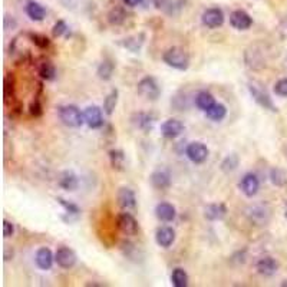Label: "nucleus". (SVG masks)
I'll return each mask as SVG.
<instances>
[{
    "mask_svg": "<svg viewBox=\"0 0 287 287\" xmlns=\"http://www.w3.org/2000/svg\"><path fill=\"white\" fill-rule=\"evenodd\" d=\"M246 217L247 220L257 225V227H263V225H267L271 220V208H270L269 204L259 203V204H253L250 207L246 208Z\"/></svg>",
    "mask_w": 287,
    "mask_h": 287,
    "instance_id": "nucleus-1",
    "label": "nucleus"
},
{
    "mask_svg": "<svg viewBox=\"0 0 287 287\" xmlns=\"http://www.w3.org/2000/svg\"><path fill=\"white\" fill-rule=\"evenodd\" d=\"M58 117L62 124L71 128H79L85 122L84 113L75 105H62L58 108Z\"/></svg>",
    "mask_w": 287,
    "mask_h": 287,
    "instance_id": "nucleus-2",
    "label": "nucleus"
},
{
    "mask_svg": "<svg viewBox=\"0 0 287 287\" xmlns=\"http://www.w3.org/2000/svg\"><path fill=\"white\" fill-rule=\"evenodd\" d=\"M162 61L167 64L169 68H174L177 71H187L190 66V58L187 52L181 47H169L168 50L164 52Z\"/></svg>",
    "mask_w": 287,
    "mask_h": 287,
    "instance_id": "nucleus-3",
    "label": "nucleus"
},
{
    "mask_svg": "<svg viewBox=\"0 0 287 287\" xmlns=\"http://www.w3.org/2000/svg\"><path fill=\"white\" fill-rule=\"evenodd\" d=\"M249 92H250L251 98L257 102L261 108L269 109V111H271V112L277 111V108H276L274 102H273V99L270 98V95L267 93V91L263 88V85H260L259 82H256V81L249 82Z\"/></svg>",
    "mask_w": 287,
    "mask_h": 287,
    "instance_id": "nucleus-4",
    "label": "nucleus"
},
{
    "mask_svg": "<svg viewBox=\"0 0 287 287\" xmlns=\"http://www.w3.org/2000/svg\"><path fill=\"white\" fill-rule=\"evenodd\" d=\"M137 89H138L139 95L142 98L148 99V101H157L158 98H159V95H161V88L158 85L157 79L152 78V76L142 78L138 82Z\"/></svg>",
    "mask_w": 287,
    "mask_h": 287,
    "instance_id": "nucleus-5",
    "label": "nucleus"
},
{
    "mask_svg": "<svg viewBox=\"0 0 287 287\" xmlns=\"http://www.w3.org/2000/svg\"><path fill=\"white\" fill-rule=\"evenodd\" d=\"M208 148L203 142H191L186 148V155L194 164H203L208 158Z\"/></svg>",
    "mask_w": 287,
    "mask_h": 287,
    "instance_id": "nucleus-6",
    "label": "nucleus"
},
{
    "mask_svg": "<svg viewBox=\"0 0 287 287\" xmlns=\"http://www.w3.org/2000/svg\"><path fill=\"white\" fill-rule=\"evenodd\" d=\"M76 254H75V251L72 249H69V247H66V246H62V247H59L55 253V261L58 263V266L59 267H62V269H72L75 264H76Z\"/></svg>",
    "mask_w": 287,
    "mask_h": 287,
    "instance_id": "nucleus-7",
    "label": "nucleus"
},
{
    "mask_svg": "<svg viewBox=\"0 0 287 287\" xmlns=\"http://www.w3.org/2000/svg\"><path fill=\"white\" fill-rule=\"evenodd\" d=\"M117 225H118L120 232L124 233L125 236H135L139 230L138 221L130 213L120 214L118 218H117Z\"/></svg>",
    "mask_w": 287,
    "mask_h": 287,
    "instance_id": "nucleus-8",
    "label": "nucleus"
},
{
    "mask_svg": "<svg viewBox=\"0 0 287 287\" xmlns=\"http://www.w3.org/2000/svg\"><path fill=\"white\" fill-rule=\"evenodd\" d=\"M183 132H184V124H183L181 121L171 118V120L164 121V122L161 124V134H162L164 138L176 139L178 138Z\"/></svg>",
    "mask_w": 287,
    "mask_h": 287,
    "instance_id": "nucleus-9",
    "label": "nucleus"
},
{
    "mask_svg": "<svg viewBox=\"0 0 287 287\" xmlns=\"http://www.w3.org/2000/svg\"><path fill=\"white\" fill-rule=\"evenodd\" d=\"M85 124L92 128V130H98L103 127V115H102V109L96 105L88 106L84 111Z\"/></svg>",
    "mask_w": 287,
    "mask_h": 287,
    "instance_id": "nucleus-10",
    "label": "nucleus"
},
{
    "mask_svg": "<svg viewBox=\"0 0 287 287\" xmlns=\"http://www.w3.org/2000/svg\"><path fill=\"white\" fill-rule=\"evenodd\" d=\"M201 20H203L204 26H207L208 29L220 28L224 23V13L218 8H210L204 12Z\"/></svg>",
    "mask_w": 287,
    "mask_h": 287,
    "instance_id": "nucleus-11",
    "label": "nucleus"
},
{
    "mask_svg": "<svg viewBox=\"0 0 287 287\" xmlns=\"http://www.w3.org/2000/svg\"><path fill=\"white\" fill-rule=\"evenodd\" d=\"M240 190L243 194L249 198H253L254 195L259 193L260 190V181L256 174H246V176L241 178L240 181Z\"/></svg>",
    "mask_w": 287,
    "mask_h": 287,
    "instance_id": "nucleus-12",
    "label": "nucleus"
},
{
    "mask_svg": "<svg viewBox=\"0 0 287 287\" xmlns=\"http://www.w3.org/2000/svg\"><path fill=\"white\" fill-rule=\"evenodd\" d=\"M230 25L234 29H237V30H247L253 25V19L244 10H234L232 15H230Z\"/></svg>",
    "mask_w": 287,
    "mask_h": 287,
    "instance_id": "nucleus-13",
    "label": "nucleus"
},
{
    "mask_svg": "<svg viewBox=\"0 0 287 287\" xmlns=\"http://www.w3.org/2000/svg\"><path fill=\"white\" fill-rule=\"evenodd\" d=\"M256 270L259 271V274L264 277H271L277 273L278 263L276 261V259H273L270 256H264L256 263Z\"/></svg>",
    "mask_w": 287,
    "mask_h": 287,
    "instance_id": "nucleus-14",
    "label": "nucleus"
},
{
    "mask_svg": "<svg viewBox=\"0 0 287 287\" xmlns=\"http://www.w3.org/2000/svg\"><path fill=\"white\" fill-rule=\"evenodd\" d=\"M117 201H118V205L121 208L131 210V208H135V205H137V197L131 188L121 187L118 190V194H117Z\"/></svg>",
    "mask_w": 287,
    "mask_h": 287,
    "instance_id": "nucleus-15",
    "label": "nucleus"
},
{
    "mask_svg": "<svg viewBox=\"0 0 287 287\" xmlns=\"http://www.w3.org/2000/svg\"><path fill=\"white\" fill-rule=\"evenodd\" d=\"M131 122H132V125H134L137 130L148 132V131L152 130L155 120H154V117H152L151 113H148V112H138V113L132 115Z\"/></svg>",
    "mask_w": 287,
    "mask_h": 287,
    "instance_id": "nucleus-16",
    "label": "nucleus"
},
{
    "mask_svg": "<svg viewBox=\"0 0 287 287\" xmlns=\"http://www.w3.org/2000/svg\"><path fill=\"white\" fill-rule=\"evenodd\" d=\"M155 241L159 247L162 249H168L174 244L176 241V232L171 227H159L155 233Z\"/></svg>",
    "mask_w": 287,
    "mask_h": 287,
    "instance_id": "nucleus-17",
    "label": "nucleus"
},
{
    "mask_svg": "<svg viewBox=\"0 0 287 287\" xmlns=\"http://www.w3.org/2000/svg\"><path fill=\"white\" fill-rule=\"evenodd\" d=\"M35 261H36V266L40 270H50L52 269V266H53V261H55V256H53V253L50 251V249L40 247V249L36 251Z\"/></svg>",
    "mask_w": 287,
    "mask_h": 287,
    "instance_id": "nucleus-18",
    "label": "nucleus"
},
{
    "mask_svg": "<svg viewBox=\"0 0 287 287\" xmlns=\"http://www.w3.org/2000/svg\"><path fill=\"white\" fill-rule=\"evenodd\" d=\"M155 8L161 12L167 13L169 16H174L180 13V10L184 6V0H154Z\"/></svg>",
    "mask_w": 287,
    "mask_h": 287,
    "instance_id": "nucleus-19",
    "label": "nucleus"
},
{
    "mask_svg": "<svg viewBox=\"0 0 287 287\" xmlns=\"http://www.w3.org/2000/svg\"><path fill=\"white\" fill-rule=\"evenodd\" d=\"M227 214V207L222 203H213L208 204L205 208H204V217L208 220V221H218L222 220Z\"/></svg>",
    "mask_w": 287,
    "mask_h": 287,
    "instance_id": "nucleus-20",
    "label": "nucleus"
},
{
    "mask_svg": "<svg viewBox=\"0 0 287 287\" xmlns=\"http://www.w3.org/2000/svg\"><path fill=\"white\" fill-rule=\"evenodd\" d=\"M56 201L65 208L66 215H62V220L65 222L71 224V222H75L79 217H81V208H79L76 204L71 203V201H66V200L61 198V197H58Z\"/></svg>",
    "mask_w": 287,
    "mask_h": 287,
    "instance_id": "nucleus-21",
    "label": "nucleus"
},
{
    "mask_svg": "<svg viewBox=\"0 0 287 287\" xmlns=\"http://www.w3.org/2000/svg\"><path fill=\"white\" fill-rule=\"evenodd\" d=\"M149 181H151L152 187L157 190H167L171 187V176L168 171H164V169L154 171L149 177Z\"/></svg>",
    "mask_w": 287,
    "mask_h": 287,
    "instance_id": "nucleus-22",
    "label": "nucleus"
},
{
    "mask_svg": "<svg viewBox=\"0 0 287 287\" xmlns=\"http://www.w3.org/2000/svg\"><path fill=\"white\" fill-rule=\"evenodd\" d=\"M155 215L159 221L164 222H171L176 220V207L169 203H159L155 207Z\"/></svg>",
    "mask_w": 287,
    "mask_h": 287,
    "instance_id": "nucleus-23",
    "label": "nucleus"
},
{
    "mask_svg": "<svg viewBox=\"0 0 287 287\" xmlns=\"http://www.w3.org/2000/svg\"><path fill=\"white\" fill-rule=\"evenodd\" d=\"M25 12H26L29 18L35 20V22H42L43 19L46 18V9L40 3L35 2V0H30V2L26 3Z\"/></svg>",
    "mask_w": 287,
    "mask_h": 287,
    "instance_id": "nucleus-24",
    "label": "nucleus"
},
{
    "mask_svg": "<svg viewBox=\"0 0 287 287\" xmlns=\"http://www.w3.org/2000/svg\"><path fill=\"white\" fill-rule=\"evenodd\" d=\"M59 187L65 191H75L79 187V180L72 171H64L59 177Z\"/></svg>",
    "mask_w": 287,
    "mask_h": 287,
    "instance_id": "nucleus-25",
    "label": "nucleus"
},
{
    "mask_svg": "<svg viewBox=\"0 0 287 287\" xmlns=\"http://www.w3.org/2000/svg\"><path fill=\"white\" fill-rule=\"evenodd\" d=\"M214 103H215L214 96L210 92H207V91H201V92L197 93V96H195V105H197V108L204 112L208 111Z\"/></svg>",
    "mask_w": 287,
    "mask_h": 287,
    "instance_id": "nucleus-26",
    "label": "nucleus"
},
{
    "mask_svg": "<svg viewBox=\"0 0 287 287\" xmlns=\"http://www.w3.org/2000/svg\"><path fill=\"white\" fill-rule=\"evenodd\" d=\"M113 71H115V64L112 62L111 59H103L99 66H98V78L102 79V81H109L113 75Z\"/></svg>",
    "mask_w": 287,
    "mask_h": 287,
    "instance_id": "nucleus-27",
    "label": "nucleus"
},
{
    "mask_svg": "<svg viewBox=\"0 0 287 287\" xmlns=\"http://www.w3.org/2000/svg\"><path fill=\"white\" fill-rule=\"evenodd\" d=\"M37 74L43 81H53L56 78L55 65L49 61H43L40 65L37 66Z\"/></svg>",
    "mask_w": 287,
    "mask_h": 287,
    "instance_id": "nucleus-28",
    "label": "nucleus"
},
{
    "mask_svg": "<svg viewBox=\"0 0 287 287\" xmlns=\"http://www.w3.org/2000/svg\"><path fill=\"white\" fill-rule=\"evenodd\" d=\"M205 115H207V118H210V120L214 121V122H220V121L225 118L227 108H225L222 103H220V102H215L208 111H205Z\"/></svg>",
    "mask_w": 287,
    "mask_h": 287,
    "instance_id": "nucleus-29",
    "label": "nucleus"
},
{
    "mask_svg": "<svg viewBox=\"0 0 287 287\" xmlns=\"http://www.w3.org/2000/svg\"><path fill=\"white\" fill-rule=\"evenodd\" d=\"M270 181L273 186L286 187L287 186V171L280 167H274L270 169Z\"/></svg>",
    "mask_w": 287,
    "mask_h": 287,
    "instance_id": "nucleus-30",
    "label": "nucleus"
},
{
    "mask_svg": "<svg viewBox=\"0 0 287 287\" xmlns=\"http://www.w3.org/2000/svg\"><path fill=\"white\" fill-rule=\"evenodd\" d=\"M118 98H120V92L118 89H112L111 92L108 93L103 99V112L106 115H112L117 105H118Z\"/></svg>",
    "mask_w": 287,
    "mask_h": 287,
    "instance_id": "nucleus-31",
    "label": "nucleus"
},
{
    "mask_svg": "<svg viewBox=\"0 0 287 287\" xmlns=\"http://www.w3.org/2000/svg\"><path fill=\"white\" fill-rule=\"evenodd\" d=\"M144 39H145V36L141 33L139 36H131L124 39V40L121 42V45L125 47V49L131 50V52L137 53V52H139V49L142 47V45H144Z\"/></svg>",
    "mask_w": 287,
    "mask_h": 287,
    "instance_id": "nucleus-32",
    "label": "nucleus"
},
{
    "mask_svg": "<svg viewBox=\"0 0 287 287\" xmlns=\"http://www.w3.org/2000/svg\"><path fill=\"white\" fill-rule=\"evenodd\" d=\"M171 283L176 287H187L188 286V274L184 269L177 267L171 273Z\"/></svg>",
    "mask_w": 287,
    "mask_h": 287,
    "instance_id": "nucleus-33",
    "label": "nucleus"
},
{
    "mask_svg": "<svg viewBox=\"0 0 287 287\" xmlns=\"http://www.w3.org/2000/svg\"><path fill=\"white\" fill-rule=\"evenodd\" d=\"M109 161L113 169L117 171H122L124 165H125V154L121 149H111L109 151Z\"/></svg>",
    "mask_w": 287,
    "mask_h": 287,
    "instance_id": "nucleus-34",
    "label": "nucleus"
},
{
    "mask_svg": "<svg viewBox=\"0 0 287 287\" xmlns=\"http://www.w3.org/2000/svg\"><path fill=\"white\" fill-rule=\"evenodd\" d=\"M239 164H240L239 155L237 154H230V155H227V157L222 159L221 169L224 173H233L236 168L239 167Z\"/></svg>",
    "mask_w": 287,
    "mask_h": 287,
    "instance_id": "nucleus-35",
    "label": "nucleus"
},
{
    "mask_svg": "<svg viewBox=\"0 0 287 287\" xmlns=\"http://www.w3.org/2000/svg\"><path fill=\"white\" fill-rule=\"evenodd\" d=\"M127 19V13L122 8H113V9L108 13V20L111 25H122Z\"/></svg>",
    "mask_w": 287,
    "mask_h": 287,
    "instance_id": "nucleus-36",
    "label": "nucleus"
},
{
    "mask_svg": "<svg viewBox=\"0 0 287 287\" xmlns=\"http://www.w3.org/2000/svg\"><path fill=\"white\" fill-rule=\"evenodd\" d=\"M30 39H32V42H33L37 47H40V49H45V47H47L50 45V40H49L45 35L32 33V35H30Z\"/></svg>",
    "mask_w": 287,
    "mask_h": 287,
    "instance_id": "nucleus-37",
    "label": "nucleus"
},
{
    "mask_svg": "<svg viewBox=\"0 0 287 287\" xmlns=\"http://www.w3.org/2000/svg\"><path fill=\"white\" fill-rule=\"evenodd\" d=\"M13 93H15V79H13V76L9 74L6 75V78H5V98L8 99L9 95L13 96Z\"/></svg>",
    "mask_w": 287,
    "mask_h": 287,
    "instance_id": "nucleus-38",
    "label": "nucleus"
},
{
    "mask_svg": "<svg viewBox=\"0 0 287 287\" xmlns=\"http://www.w3.org/2000/svg\"><path fill=\"white\" fill-rule=\"evenodd\" d=\"M274 92L281 98H287V78L278 79L274 85Z\"/></svg>",
    "mask_w": 287,
    "mask_h": 287,
    "instance_id": "nucleus-39",
    "label": "nucleus"
},
{
    "mask_svg": "<svg viewBox=\"0 0 287 287\" xmlns=\"http://www.w3.org/2000/svg\"><path fill=\"white\" fill-rule=\"evenodd\" d=\"M66 32H68V25H66L64 20H58L55 23V26H53V29H52V33H53V36L55 37L64 36Z\"/></svg>",
    "mask_w": 287,
    "mask_h": 287,
    "instance_id": "nucleus-40",
    "label": "nucleus"
},
{
    "mask_svg": "<svg viewBox=\"0 0 287 287\" xmlns=\"http://www.w3.org/2000/svg\"><path fill=\"white\" fill-rule=\"evenodd\" d=\"M15 234V225L8 220H3V236L5 239H9Z\"/></svg>",
    "mask_w": 287,
    "mask_h": 287,
    "instance_id": "nucleus-41",
    "label": "nucleus"
},
{
    "mask_svg": "<svg viewBox=\"0 0 287 287\" xmlns=\"http://www.w3.org/2000/svg\"><path fill=\"white\" fill-rule=\"evenodd\" d=\"M42 105H40V102L35 101L32 102V105H30V113L33 115V117H40L42 115Z\"/></svg>",
    "mask_w": 287,
    "mask_h": 287,
    "instance_id": "nucleus-42",
    "label": "nucleus"
},
{
    "mask_svg": "<svg viewBox=\"0 0 287 287\" xmlns=\"http://www.w3.org/2000/svg\"><path fill=\"white\" fill-rule=\"evenodd\" d=\"M13 249L12 247H9V246H6L5 247V254H3V257H5V261H9V260L13 259Z\"/></svg>",
    "mask_w": 287,
    "mask_h": 287,
    "instance_id": "nucleus-43",
    "label": "nucleus"
},
{
    "mask_svg": "<svg viewBox=\"0 0 287 287\" xmlns=\"http://www.w3.org/2000/svg\"><path fill=\"white\" fill-rule=\"evenodd\" d=\"M122 3L128 8H137L142 3V0H122Z\"/></svg>",
    "mask_w": 287,
    "mask_h": 287,
    "instance_id": "nucleus-44",
    "label": "nucleus"
},
{
    "mask_svg": "<svg viewBox=\"0 0 287 287\" xmlns=\"http://www.w3.org/2000/svg\"><path fill=\"white\" fill-rule=\"evenodd\" d=\"M86 286L88 287H103V286H106V284H103V283H96V281H92V283H86Z\"/></svg>",
    "mask_w": 287,
    "mask_h": 287,
    "instance_id": "nucleus-45",
    "label": "nucleus"
},
{
    "mask_svg": "<svg viewBox=\"0 0 287 287\" xmlns=\"http://www.w3.org/2000/svg\"><path fill=\"white\" fill-rule=\"evenodd\" d=\"M281 286L287 287V280H284V281H281Z\"/></svg>",
    "mask_w": 287,
    "mask_h": 287,
    "instance_id": "nucleus-46",
    "label": "nucleus"
},
{
    "mask_svg": "<svg viewBox=\"0 0 287 287\" xmlns=\"http://www.w3.org/2000/svg\"><path fill=\"white\" fill-rule=\"evenodd\" d=\"M284 217H286V220H287V203H286V207H284Z\"/></svg>",
    "mask_w": 287,
    "mask_h": 287,
    "instance_id": "nucleus-47",
    "label": "nucleus"
}]
</instances>
